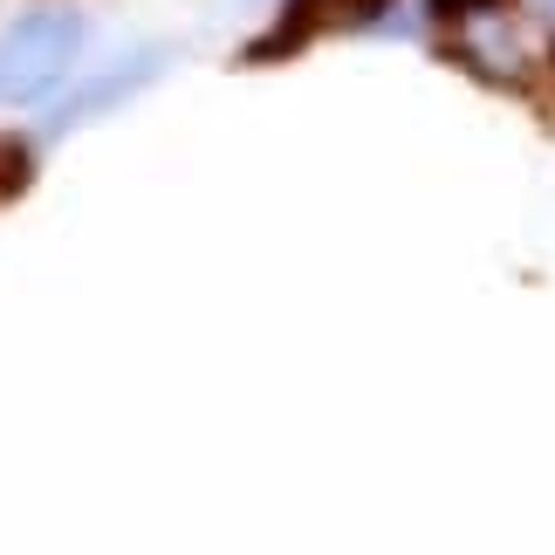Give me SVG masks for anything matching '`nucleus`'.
Wrapping results in <instances>:
<instances>
[{"mask_svg": "<svg viewBox=\"0 0 555 555\" xmlns=\"http://www.w3.org/2000/svg\"><path fill=\"white\" fill-rule=\"evenodd\" d=\"M165 49H138V55H117L111 69H96V76H82L69 96H55V111H49V138H69V131H82V124H96V117H111V111H124L131 96H144L152 82L165 76Z\"/></svg>", "mask_w": 555, "mask_h": 555, "instance_id": "3", "label": "nucleus"}, {"mask_svg": "<svg viewBox=\"0 0 555 555\" xmlns=\"http://www.w3.org/2000/svg\"><path fill=\"white\" fill-rule=\"evenodd\" d=\"M439 35L460 69L501 90H535L555 69V41L521 0H439Z\"/></svg>", "mask_w": 555, "mask_h": 555, "instance_id": "1", "label": "nucleus"}, {"mask_svg": "<svg viewBox=\"0 0 555 555\" xmlns=\"http://www.w3.org/2000/svg\"><path fill=\"white\" fill-rule=\"evenodd\" d=\"M82 14L69 8H35L0 28V111H35V103H55L62 82L76 76L82 62Z\"/></svg>", "mask_w": 555, "mask_h": 555, "instance_id": "2", "label": "nucleus"}]
</instances>
